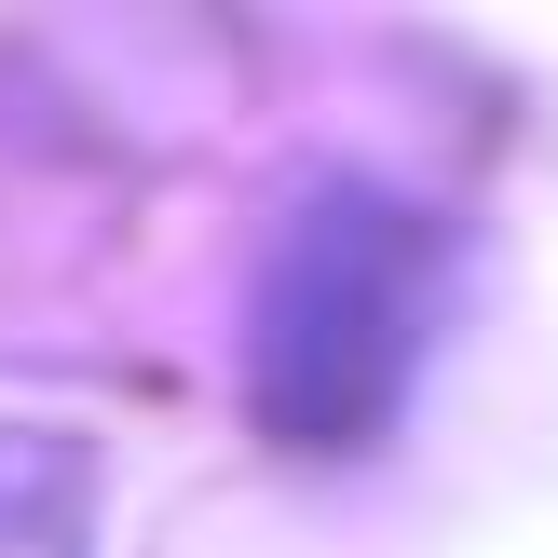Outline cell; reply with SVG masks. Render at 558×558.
Returning a JSON list of instances; mask_svg holds the SVG:
<instances>
[{
	"label": "cell",
	"instance_id": "cell-1",
	"mask_svg": "<svg viewBox=\"0 0 558 558\" xmlns=\"http://www.w3.org/2000/svg\"><path fill=\"white\" fill-rule=\"evenodd\" d=\"M436 300H450V218L409 205L381 178H314L259 245L245 287V409L272 450H381L436 354Z\"/></svg>",
	"mask_w": 558,
	"mask_h": 558
},
{
	"label": "cell",
	"instance_id": "cell-2",
	"mask_svg": "<svg viewBox=\"0 0 558 558\" xmlns=\"http://www.w3.org/2000/svg\"><path fill=\"white\" fill-rule=\"evenodd\" d=\"M0 558H96V450L0 409Z\"/></svg>",
	"mask_w": 558,
	"mask_h": 558
}]
</instances>
